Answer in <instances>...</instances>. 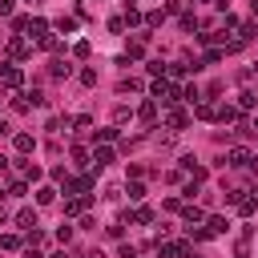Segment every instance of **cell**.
<instances>
[{
    "label": "cell",
    "instance_id": "cell-8",
    "mask_svg": "<svg viewBox=\"0 0 258 258\" xmlns=\"http://www.w3.org/2000/svg\"><path fill=\"white\" fill-rule=\"evenodd\" d=\"M137 117H141V121H153V117H157V101H153V97H149V101H141Z\"/></svg>",
    "mask_w": 258,
    "mask_h": 258
},
{
    "label": "cell",
    "instance_id": "cell-18",
    "mask_svg": "<svg viewBox=\"0 0 258 258\" xmlns=\"http://www.w3.org/2000/svg\"><path fill=\"white\" fill-rule=\"evenodd\" d=\"M234 117H238L234 105H218V117H214V121H234Z\"/></svg>",
    "mask_w": 258,
    "mask_h": 258
},
{
    "label": "cell",
    "instance_id": "cell-28",
    "mask_svg": "<svg viewBox=\"0 0 258 258\" xmlns=\"http://www.w3.org/2000/svg\"><path fill=\"white\" fill-rule=\"evenodd\" d=\"M52 77H69V64L64 60H52Z\"/></svg>",
    "mask_w": 258,
    "mask_h": 258
},
{
    "label": "cell",
    "instance_id": "cell-19",
    "mask_svg": "<svg viewBox=\"0 0 258 258\" xmlns=\"http://www.w3.org/2000/svg\"><path fill=\"white\" fill-rule=\"evenodd\" d=\"M185 222H189V226H198V222H206V214H202L198 206H185Z\"/></svg>",
    "mask_w": 258,
    "mask_h": 258
},
{
    "label": "cell",
    "instance_id": "cell-20",
    "mask_svg": "<svg viewBox=\"0 0 258 258\" xmlns=\"http://www.w3.org/2000/svg\"><path fill=\"white\" fill-rule=\"evenodd\" d=\"M0 250H20V238L16 234H0Z\"/></svg>",
    "mask_w": 258,
    "mask_h": 258
},
{
    "label": "cell",
    "instance_id": "cell-22",
    "mask_svg": "<svg viewBox=\"0 0 258 258\" xmlns=\"http://www.w3.org/2000/svg\"><path fill=\"white\" fill-rule=\"evenodd\" d=\"M121 20H125V24H141V12H137V8H133V4H129V8H125V16H121Z\"/></svg>",
    "mask_w": 258,
    "mask_h": 258
},
{
    "label": "cell",
    "instance_id": "cell-7",
    "mask_svg": "<svg viewBox=\"0 0 258 258\" xmlns=\"http://www.w3.org/2000/svg\"><path fill=\"white\" fill-rule=\"evenodd\" d=\"M226 230H230L226 218H206V234H210V238H214V234H226Z\"/></svg>",
    "mask_w": 258,
    "mask_h": 258
},
{
    "label": "cell",
    "instance_id": "cell-27",
    "mask_svg": "<svg viewBox=\"0 0 258 258\" xmlns=\"http://www.w3.org/2000/svg\"><path fill=\"white\" fill-rule=\"evenodd\" d=\"M133 222H153V210H149V206H141V210L133 214Z\"/></svg>",
    "mask_w": 258,
    "mask_h": 258
},
{
    "label": "cell",
    "instance_id": "cell-33",
    "mask_svg": "<svg viewBox=\"0 0 258 258\" xmlns=\"http://www.w3.org/2000/svg\"><path fill=\"white\" fill-rule=\"evenodd\" d=\"M12 4H16V0H0V16H8V12H12Z\"/></svg>",
    "mask_w": 258,
    "mask_h": 258
},
{
    "label": "cell",
    "instance_id": "cell-40",
    "mask_svg": "<svg viewBox=\"0 0 258 258\" xmlns=\"http://www.w3.org/2000/svg\"><path fill=\"white\" fill-rule=\"evenodd\" d=\"M250 129H254V133H258V117H254V125H250Z\"/></svg>",
    "mask_w": 258,
    "mask_h": 258
},
{
    "label": "cell",
    "instance_id": "cell-30",
    "mask_svg": "<svg viewBox=\"0 0 258 258\" xmlns=\"http://www.w3.org/2000/svg\"><path fill=\"white\" fill-rule=\"evenodd\" d=\"M113 121H129V105H117L113 109Z\"/></svg>",
    "mask_w": 258,
    "mask_h": 258
},
{
    "label": "cell",
    "instance_id": "cell-16",
    "mask_svg": "<svg viewBox=\"0 0 258 258\" xmlns=\"http://www.w3.org/2000/svg\"><path fill=\"white\" fill-rule=\"evenodd\" d=\"M85 206H89V198H69V202H64V214H81Z\"/></svg>",
    "mask_w": 258,
    "mask_h": 258
},
{
    "label": "cell",
    "instance_id": "cell-34",
    "mask_svg": "<svg viewBox=\"0 0 258 258\" xmlns=\"http://www.w3.org/2000/svg\"><path fill=\"white\" fill-rule=\"evenodd\" d=\"M81 258H105V254H101V250H85Z\"/></svg>",
    "mask_w": 258,
    "mask_h": 258
},
{
    "label": "cell",
    "instance_id": "cell-17",
    "mask_svg": "<svg viewBox=\"0 0 258 258\" xmlns=\"http://www.w3.org/2000/svg\"><path fill=\"white\" fill-rule=\"evenodd\" d=\"M181 97H185L189 105H198V101H202V89H198V85H185V89H181Z\"/></svg>",
    "mask_w": 258,
    "mask_h": 258
},
{
    "label": "cell",
    "instance_id": "cell-13",
    "mask_svg": "<svg viewBox=\"0 0 258 258\" xmlns=\"http://www.w3.org/2000/svg\"><path fill=\"white\" fill-rule=\"evenodd\" d=\"M254 105H258V97H254L250 89H242V93H238V109H254Z\"/></svg>",
    "mask_w": 258,
    "mask_h": 258
},
{
    "label": "cell",
    "instance_id": "cell-37",
    "mask_svg": "<svg viewBox=\"0 0 258 258\" xmlns=\"http://www.w3.org/2000/svg\"><path fill=\"white\" fill-rule=\"evenodd\" d=\"M4 169H8V157H4V153H0V173H4Z\"/></svg>",
    "mask_w": 258,
    "mask_h": 258
},
{
    "label": "cell",
    "instance_id": "cell-41",
    "mask_svg": "<svg viewBox=\"0 0 258 258\" xmlns=\"http://www.w3.org/2000/svg\"><path fill=\"white\" fill-rule=\"evenodd\" d=\"M0 198H4V189H0Z\"/></svg>",
    "mask_w": 258,
    "mask_h": 258
},
{
    "label": "cell",
    "instance_id": "cell-12",
    "mask_svg": "<svg viewBox=\"0 0 258 258\" xmlns=\"http://www.w3.org/2000/svg\"><path fill=\"white\" fill-rule=\"evenodd\" d=\"M8 52H12L16 60H20V56H28V44H24L20 36H16V40H8Z\"/></svg>",
    "mask_w": 258,
    "mask_h": 258
},
{
    "label": "cell",
    "instance_id": "cell-29",
    "mask_svg": "<svg viewBox=\"0 0 258 258\" xmlns=\"http://www.w3.org/2000/svg\"><path fill=\"white\" fill-rule=\"evenodd\" d=\"M137 89H141V81H133V77H129V81H121V93H137Z\"/></svg>",
    "mask_w": 258,
    "mask_h": 258
},
{
    "label": "cell",
    "instance_id": "cell-2",
    "mask_svg": "<svg viewBox=\"0 0 258 258\" xmlns=\"http://www.w3.org/2000/svg\"><path fill=\"white\" fill-rule=\"evenodd\" d=\"M20 81H24V73L16 64H0V85L4 89H20Z\"/></svg>",
    "mask_w": 258,
    "mask_h": 258
},
{
    "label": "cell",
    "instance_id": "cell-6",
    "mask_svg": "<svg viewBox=\"0 0 258 258\" xmlns=\"http://www.w3.org/2000/svg\"><path fill=\"white\" fill-rule=\"evenodd\" d=\"M12 141H16V153H32V149H36V137H32V133H16Z\"/></svg>",
    "mask_w": 258,
    "mask_h": 258
},
{
    "label": "cell",
    "instance_id": "cell-26",
    "mask_svg": "<svg viewBox=\"0 0 258 258\" xmlns=\"http://www.w3.org/2000/svg\"><path fill=\"white\" fill-rule=\"evenodd\" d=\"M73 161H77V165H89V153H85L81 145H73Z\"/></svg>",
    "mask_w": 258,
    "mask_h": 258
},
{
    "label": "cell",
    "instance_id": "cell-39",
    "mask_svg": "<svg viewBox=\"0 0 258 258\" xmlns=\"http://www.w3.org/2000/svg\"><path fill=\"white\" fill-rule=\"evenodd\" d=\"M185 258H202V254H198V250H189V254H185Z\"/></svg>",
    "mask_w": 258,
    "mask_h": 258
},
{
    "label": "cell",
    "instance_id": "cell-9",
    "mask_svg": "<svg viewBox=\"0 0 258 258\" xmlns=\"http://www.w3.org/2000/svg\"><path fill=\"white\" fill-rule=\"evenodd\" d=\"M194 113H198L202 121H214V117H218V109H214L210 101H198V105H194Z\"/></svg>",
    "mask_w": 258,
    "mask_h": 258
},
{
    "label": "cell",
    "instance_id": "cell-11",
    "mask_svg": "<svg viewBox=\"0 0 258 258\" xmlns=\"http://www.w3.org/2000/svg\"><path fill=\"white\" fill-rule=\"evenodd\" d=\"M16 226H20L24 234H28V230L36 226V214H32V210H20V214H16Z\"/></svg>",
    "mask_w": 258,
    "mask_h": 258
},
{
    "label": "cell",
    "instance_id": "cell-5",
    "mask_svg": "<svg viewBox=\"0 0 258 258\" xmlns=\"http://www.w3.org/2000/svg\"><path fill=\"white\" fill-rule=\"evenodd\" d=\"M24 32H28V36H36V40H40V36H44V32H48V20H44V16H32V20H28V28H24Z\"/></svg>",
    "mask_w": 258,
    "mask_h": 258
},
{
    "label": "cell",
    "instance_id": "cell-35",
    "mask_svg": "<svg viewBox=\"0 0 258 258\" xmlns=\"http://www.w3.org/2000/svg\"><path fill=\"white\" fill-rule=\"evenodd\" d=\"M8 133H12V125H8V121H0V137H8Z\"/></svg>",
    "mask_w": 258,
    "mask_h": 258
},
{
    "label": "cell",
    "instance_id": "cell-25",
    "mask_svg": "<svg viewBox=\"0 0 258 258\" xmlns=\"http://www.w3.org/2000/svg\"><path fill=\"white\" fill-rule=\"evenodd\" d=\"M40 48H48V52H52V48H60V40H56V36H48V32H44V36H40Z\"/></svg>",
    "mask_w": 258,
    "mask_h": 258
},
{
    "label": "cell",
    "instance_id": "cell-23",
    "mask_svg": "<svg viewBox=\"0 0 258 258\" xmlns=\"http://www.w3.org/2000/svg\"><path fill=\"white\" fill-rule=\"evenodd\" d=\"M141 198H145V185L133 181V185H129V202H141Z\"/></svg>",
    "mask_w": 258,
    "mask_h": 258
},
{
    "label": "cell",
    "instance_id": "cell-1",
    "mask_svg": "<svg viewBox=\"0 0 258 258\" xmlns=\"http://www.w3.org/2000/svg\"><path fill=\"white\" fill-rule=\"evenodd\" d=\"M149 93H153V101H157V105H165V109H173V105L181 101V89H173V85H169L165 77H157Z\"/></svg>",
    "mask_w": 258,
    "mask_h": 258
},
{
    "label": "cell",
    "instance_id": "cell-24",
    "mask_svg": "<svg viewBox=\"0 0 258 258\" xmlns=\"http://www.w3.org/2000/svg\"><path fill=\"white\" fill-rule=\"evenodd\" d=\"M56 28H60V32H73V28H77V20H73V16H60V20H56Z\"/></svg>",
    "mask_w": 258,
    "mask_h": 258
},
{
    "label": "cell",
    "instance_id": "cell-32",
    "mask_svg": "<svg viewBox=\"0 0 258 258\" xmlns=\"http://www.w3.org/2000/svg\"><path fill=\"white\" fill-rule=\"evenodd\" d=\"M24 189H28L24 181H12V185H8V194H12V198H24Z\"/></svg>",
    "mask_w": 258,
    "mask_h": 258
},
{
    "label": "cell",
    "instance_id": "cell-4",
    "mask_svg": "<svg viewBox=\"0 0 258 258\" xmlns=\"http://www.w3.org/2000/svg\"><path fill=\"white\" fill-rule=\"evenodd\" d=\"M89 161H93V165H97V169H105V165H109V161H113V149H109V145H97V149H93V157H89Z\"/></svg>",
    "mask_w": 258,
    "mask_h": 258
},
{
    "label": "cell",
    "instance_id": "cell-10",
    "mask_svg": "<svg viewBox=\"0 0 258 258\" xmlns=\"http://www.w3.org/2000/svg\"><path fill=\"white\" fill-rule=\"evenodd\" d=\"M165 125H169V129H185V113H181V109H169V113H165Z\"/></svg>",
    "mask_w": 258,
    "mask_h": 258
},
{
    "label": "cell",
    "instance_id": "cell-36",
    "mask_svg": "<svg viewBox=\"0 0 258 258\" xmlns=\"http://www.w3.org/2000/svg\"><path fill=\"white\" fill-rule=\"evenodd\" d=\"M24 258H44V254H36V250H32V246H28V250H24Z\"/></svg>",
    "mask_w": 258,
    "mask_h": 258
},
{
    "label": "cell",
    "instance_id": "cell-38",
    "mask_svg": "<svg viewBox=\"0 0 258 258\" xmlns=\"http://www.w3.org/2000/svg\"><path fill=\"white\" fill-rule=\"evenodd\" d=\"M250 198H254V202H258V185H254V189H250Z\"/></svg>",
    "mask_w": 258,
    "mask_h": 258
},
{
    "label": "cell",
    "instance_id": "cell-14",
    "mask_svg": "<svg viewBox=\"0 0 258 258\" xmlns=\"http://www.w3.org/2000/svg\"><path fill=\"white\" fill-rule=\"evenodd\" d=\"M20 173H24L28 181H40V165H32V161H20Z\"/></svg>",
    "mask_w": 258,
    "mask_h": 258
},
{
    "label": "cell",
    "instance_id": "cell-15",
    "mask_svg": "<svg viewBox=\"0 0 258 258\" xmlns=\"http://www.w3.org/2000/svg\"><path fill=\"white\" fill-rule=\"evenodd\" d=\"M52 198H56V189H52V185H40V189H36V206H48Z\"/></svg>",
    "mask_w": 258,
    "mask_h": 258
},
{
    "label": "cell",
    "instance_id": "cell-21",
    "mask_svg": "<svg viewBox=\"0 0 258 258\" xmlns=\"http://www.w3.org/2000/svg\"><path fill=\"white\" fill-rule=\"evenodd\" d=\"M81 85H89V89H93V85H97V69H89V64H85V69H81Z\"/></svg>",
    "mask_w": 258,
    "mask_h": 258
},
{
    "label": "cell",
    "instance_id": "cell-31",
    "mask_svg": "<svg viewBox=\"0 0 258 258\" xmlns=\"http://www.w3.org/2000/svg\"><path fill=\"white\" fill-rule=\"evenodd\" d=\"M93 137H101V141H113V137H117V129H113V125H109V129H97V133H93Z\"/></svg>",
    "mask_w": 258,
    "mask_h": 258
},
{
    "label": "cell",
    "instance_id": "cell-3",
    "mask_svg": "<svg viewBox=\"0 0 258 258\" xmlns=\"http://www.w3.org/2000/svg\"><path fill=\"white\" fill-rule=\"evenodd\" d=\"M250 157H254V153H250L246 145H234V149L226 153V161H222V165H250Z\"/></svg>",
    "mask_w": 258,
    "mask_h": 258
},
{
    "label": "cell",
    "instance_id": "cell-42",
    "mask_svg": "<svg viewBox=\"0 0 258 258\" xmlns=\"http://www.w3.org/2000/svg\"><path fill=\"white\" fill-rule=\"evenodd\" d=\"M28 4H32V0H28Z\"/></svg>",
    "mask_w": 258,
    "mask_h": 258
}]
</instances>
